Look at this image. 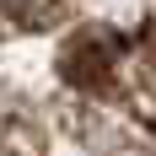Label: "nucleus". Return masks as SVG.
<instances>
[{
  "label": "nucleus",
  "mask_w": 156,
  "mask_h": 156,
  "mask_svg": "<svg viewBox=\"0 0 156 156\" xmlns=\"http://www.w3.org/2000/svg\"><path fill=\"white\" fill-rule=\"evenodd\" d=\"M65 16V0H0V22L16 32H43Z\"/></svg>",
  "instance_id": "obj_1"
}]
</instances>
